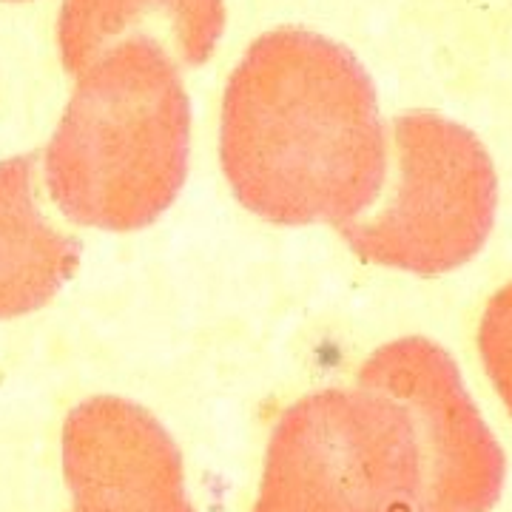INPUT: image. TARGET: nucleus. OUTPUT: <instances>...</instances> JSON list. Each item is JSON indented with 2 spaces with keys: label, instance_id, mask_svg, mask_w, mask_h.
<instances>
[{
  "label": "nucleus",
  "instance_id": "f257e3e1",
  "mask_svg": "<svg viewBox=\"0 0 512 512\" xmlns=\"http://www.w3.org/2000/svg\"><path fill=\"white\" fill-rule=\"evenodd\" d=\"M222 171L276 225H348L387 177L376 86L348 46L311 29L256 37L225 86Z\"/></svg>",
  "mask_w": 512,
  "mask_h": 512
},
{
  "label": "nucleus",
  "instance_id": "f03ea898",
  "mask_svg": "<svg viewBox=\"0 0 512 512\" xmlns=\"http://www.w3.org/2000/svg\"><path fill=\"white\" fill-rule=\"evenodd\" d=\"M191 103L160 40L134 35L77 74L46 148V185L77 225L140 231L174 205L188 174Z\"/></svg>",
  "mask_w": 512,
  "mask_h": 512
},
{
  "label": "nucleus",
  "instance_id": "7ed1b4c3",
  "mask_svg": "<svg viewBox=\"0 0 512 512\" xmlns=\"http://www.w3.org/2000/svg\"><path fill=\"white\" fill-rule=\"evenodd\" d=\"M416 447L407 407L379 390H322L276 424L254 512H407Z\"/></svg>",
  "mask_w": 512,
  "mask_h": 512
},
{
  "label": "nucleus",
  "instance_id": "20e7f679",
  "mask_svg": "<svg viewBox=\"0 0 512 512\" xmlns=\"http://www.w3.org/2000/svg\"><path fill=\"white\" fill-rule=\"evenodd\" d=\"M396 183L379 205L339 228L367 262L436 271L458 256L476 225V174L447 128L419 114L396 120Z\"/></svg>",
  "mask_w": 512,
  "mask_h": 512
},
{
  "label": "nucleus",
  "instance_id": "39448f33",
  "mask_svg": "<svg viewBox=\"0 0 512 512\" xmlns=\"http://www.w3.org/2000/svg\"><path fill=\"white\" fill-rule=\"evenodd\" d=\"M63 473L74 512H194L174 439L146 407L117 396L69 413Z\"/></svg>",
  "mask_w": 512,
  "mask_h": 512
},
{
  "label": "nucleus",
  "instance_id": "423d86ee",
  "mask_svg": "<svg viewBox=\"0 0 512 512\" xmlns=\"http://www.w3.org/2000/svg\"><path fill=\"white\" fill-rule=\"evenodd\" d=\"M225 29L222 0H63L57 46L66 72L80 74L111 46L134 35L160 40L177 66L214 55Z\"/></svg>",
  "mask_w": 512,
  "mask_h": 512
},
{
  "label": "nucleus",
  "instance_id": "0eeeda50",
  "mask_svg": "<svg viewBox=\"0 0 512 512\" xmlns=\"http://www.w3.org/2000/svg\"><path fill=\"white\" fill-rule=\"evenodd\" d=\"M40 154L0 163V319L43 308L80 265L83 245L46 220L37 188Z\"/></svg>",
  "mask_w": 512,
  "mask_h": 512
}]
</instances>
